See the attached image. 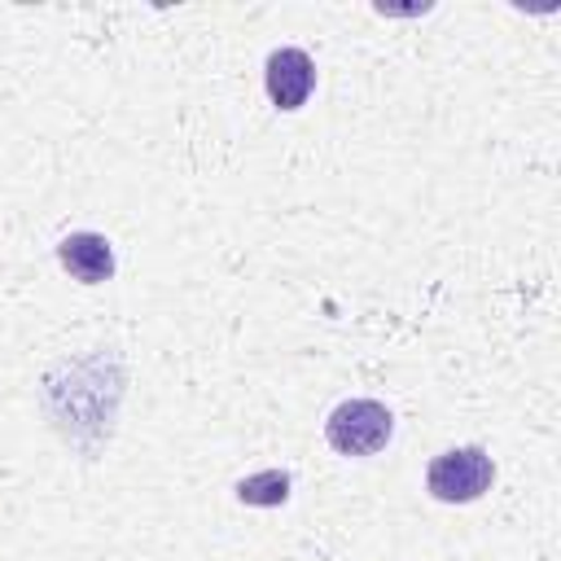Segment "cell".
<instances>
[{"label": "cell", "instance_id": "obj_4", "mask_svg": "<svg viewBox=\"0 0 561 561\" xmlns=\"http://www.w3.org/2000/svg\"><path fill=\"white\" fill-rule=\"evenodd\" d=\"M57 263L83 280V285H101L114 276V245L101 232H70L57 241Z\"/></svg>", "mask_w": 561, "mask_h": 561}, {"label": "cell", "instance_id": "obj_1", "mask_svg": "<svg viewBox=\"0 0 561 561\" xmlns=\"http://www.w3.org/2000/svg\"><path fill=\"white\" fill-rule=\"evenodd\" d=\"M390 434H394V416L377 399H346L324 421V438L342 456H373L390 443Z\"/></svg>", "mask_w": 561, "mask_h": 561}, {"label": "cell", "instance_id": "obj_3", "mask_svg": "<svg viewBox=\"0 0 561 561\" xmlns=\"http://www.w3.org/2000/svg\"><path fill=\"white\" fill-rule=\"evenodd\" d=\"M263 83L276 110H302L316 88V61L302 48H276L263 66Z\"/></svg>", "mask_w": 561, "mask_h": 561}, {"label": "cell", "instance_id": "obj_5", "mask_svg": "<svg viewBox=\"0 0 561 561\" xmlns=\"http://www.w3.org/2000/svg\"><path fill=\"white\" fill-rule=\"evenodd\" d=\"M289 473L285 469H263V473H250L237 482V500L241 504H254V508H276L289 500Z\"/></svg>", "mask_w": 561, "mask_h": 561}, {"label": "cell", "instance_id": "obj_2", "mask_svg": "<svg viewBox=\"0 0 561 561\" xmlns=\"http://www.w3.org/2000/svg\"><path fill=\"white\" fill-rule=\"evenodd\" d=\"M491 482H495V465L486 447H451L434 456L425 469V491L443 504H473L478 495L491 491Z\"/></svg>", "mask_w": 561, "mask_h": 561}]
</instances>
